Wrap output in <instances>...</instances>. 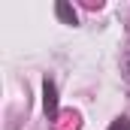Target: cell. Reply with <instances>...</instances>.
<instances>
[{
	"label": "cell",
	"mask_w": 130,
	"mask_h": 130,
	"mask_svg": "<svg viewBox=\"0 0 130 130\" xmlns=\"http://www.w3.org/2000/svg\"><path fill=\"white\" fill-rule=\"evenodd\" d=\"M42 106H45V115H58V85L52 79L42 82Z\"/></svg>",
	"instance_id": "cell-1"
},
{
	"label": "cell",
	"mask_w": 130,
	"mask_h": 130,
	"mask_svg": "<svg viewBox=\"0 0 130 130\" xmlns=\"http://www.w3.org/2000/svg\"><path fill=\"white\" fill-rule=\"evenodd\" d=\"M55 12H58V18H61L64 24H73V27L79 24V15H76V9H73V6H70L67 0H61V3L55 6Z\"/></svg>",
	"instance_id": "cell-2"
},
{
	"label": "cell",
	"mask_w": 130,
	"mask_h": 130,
	"mask_svg": "<svg viewBox=\"0 0 130 130\" xmlns=\"http://www.w3.org/2000/svg\"><path fill=\"white\" fill-rule=\"evenodd\" d=\"M109 130H130V118H127V115H121V118H115V121L109 124Z\"/></svg>",
	"instance_id": "cell-3"
}]
</instances>
